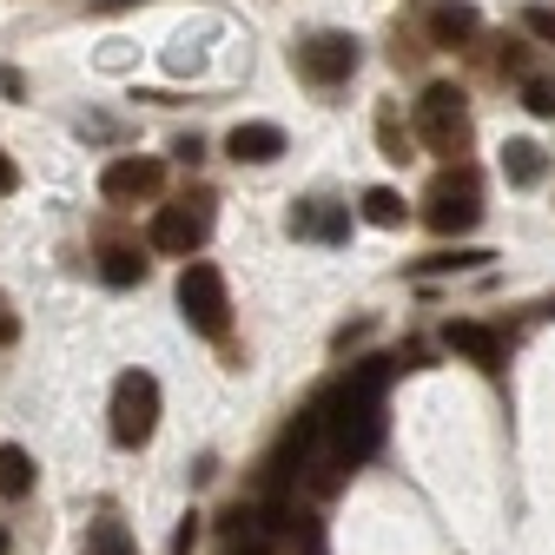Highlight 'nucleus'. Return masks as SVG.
<instances>
[{"instance_id": "13", "label": "nucleus", "mask_w": 555, "mask_h": 555, "mask_svg": "<svg viewBox=\"0 0 555 555\" xmlns=\"http://www.w3.org/2000/svg\"><path fill=\"white\" fill-rule=\"evenodd\" d=\"M482 27V14L469 8V0H443V8H430V40L437 47H456V40H469Z\"/></svg>"}, {"instance_id": "24", "label": "nucleus", "mask_w": 555, "mask_h": 555, "mask_svg": "<svg viewBox=\"0 0 555 555\" xmlns=\"http://www.w3.org/2000/svg\"><path fill=\"white\" fill-rule=\"evenodd\" d=\"M14 337H21V318H14L8 298H0V344H14Z\"/></svg>"}, {"instance_id": "16", "label": "nucleus", "mask_w": 555, "mask_h": 555, "mask_svg": "<svg viewBox=\"0 0 555 555\" xmlns=\"http://www.w3.org/2000/svg\"><path fill=\"white\" fill-rule=\"evenodd\" d=\"M27 490H34V456H27L21 443H0V496L21 503Z\"/></svg>"}, {"instance_id": "26", "label": "nucleus", "mask_w": 555, "mask_h": 555, "mask_svg": "<svg viewBox=\"0 0 555 555\" xmlns=\"http://www.w3.org/2000/svg\"><path fill=\"white\" fill-rule=\"evenodd\" d=\"M0 555H8V529H0Z\"/></svg>"}, {"instance_id": "10", "label": "nucleus", "mask_w": 555, "mask_h": 555, "mask_svg": "<svg viewBox=\"0 0 555 555\" xmlns=\"http://www.w3.org/2000/svg\"><path fill=\"white\" fill-rule=\"evenodd\" d=\"M225 153H232L238 166H271L278 153H285V126H271V119H245V126H232Z\"/></svg>"}, {"instance_id": "6", "label": "nucleus", "mask_w": 555, "mask_h": 555, "mask_svg": "<svg viewBox=\"0 0 555 555\" xmlns=\"http://www.w3.org/2000/svg\"><path fill=\"white\" fill-rule=\"evenodd\" d=\"M318 437H324V424H318V410H305L298 424L278 437V450H271V463H264V490H271V503H285V490L298 482V469L311 463V450H318Z\"/></svg>"}, {"instance_id": "15", "label": "nucleus", "mask_w": 555, "mask_h": 555, "mask_svg": "<svg viewBox=\"0 0 555 555\" xmlns=\"http://www.w3.org/2000/svg\"><path fill=\"white\" fill-rule=\"evenodd\" d=\"M100 278L126 292V285H139V278H146V258H139L126 238H106V245H100Z\"/></svg>"}, {"instance_id": "11", "label": "nucleus", "mask_w": 555, "mask_h": 555, "mask_svg": "<svg viewBox=\"0 0 555 555\" xmlns=\"http://www.w3.org/2000/svg\"><path fill=\"white\" fill-rule=\"evenodd\" d=\"M443 344H450L456 358L482 364V371H496V364H503V337H496L490 324H469V318H456V324H443Z\"/></svg>"}, {"instance_id": "8", "label": "nucleus", "mask_w": 555, "mask_h": 555, "mask_svg": "<svg viewBox=\"0 0 555 555\" xmlns=\"http://www.w3.org/2000/svg\"><path fill=\"white\" fill-rule=\"evenodd\" d=\"M298 74L311 87H337V80H351L358 74V40L351 34H311L298 47Z\"/></svg>"}, {"instance_id": "27", "label": "nucleus", "mask_w": 555, "mask_h": 555, "mask_svg": "<svg viewBox=\"0 0 555 555\" xmlns=\"http://www.w3.org/2000/svg\"><path fill=\"white\" fill-rule=\"evenodd\" d=\"M548 318H555V305H548Z\"/></svg>"}, {"instance_id": "18", "label": "nucleus", "mask_w": 555, "mask_h": 555, "mask_svg": "<svg viewBox=\"0 0 555 555\" xmlns=\"http://www.w3.org/2000/svg\"><path fill=\"white\" fill-rule=\"evenodd\" d=\"M87 555H132V535H126V522L100 516V522L87 529Z\"/></svg>"}, {"instance_id": "2", "label": "nucleus", "mask_w": 555, "mask_h": 555, "mask_svg": "<svg viewBox=\"0 0 555 555\" xmlns=\"http://www.w3.org/2000/svg\"><path fill=\"white\" fill-rule=\"evenodd\" d=\"M416 139H424L430 153H443V159H456V153L469 146V106H463V87H450V80L424 87V100H416Z\"/></svg>"}, {"instance_id": "12", "label": "nucleus", "mask_w": 555, "mask_h": 555, "mask_svg": "<svg viewBox=\"0 0 555 555\" xmlns=\"http://www.w3.org/2000/svg\"><path fill=\"white\" fill-rule=\"evenodd\" d=\"M292 232H311V238L337 245V238H351V212H344V205H298V212H292Z\"/></svg>"}, {"instance_id": "17", "label": "nucleus", "mask_w": 555, "mask_h": 555, "mask_svg": "<svg viewBox=\"0 0 555 555\" xmlns=\"http://www.w3.org/2000/svg\"><path fill=\"white\" fill-rule=\"evenodd\" d=\"M364 219H371L377 232H397V225H403V198H397L390 185H371V192H364Z\"/></svg>"}, {"instance_id": "21", "label": "nucleus", "mask_w": 555, "mask_h": 555, "mask_svg": "<svg viewBox=\"0 0 555 555\" xmlns=\"http://www.w3.org/2000/svg\"><path fill=\"white\" fill-rule=\"evenodd\" d=\"M522 21H529V34H535V40H555V8H529Z\"/></svg>"}, {"instance_id": "5", "label": "nucleus", "mask_w": 555, "mask_h": 555, "mask_svg": "<svg viewBox=\"0 0 555 555\" xmlns=\"http://www.w3.org/2000/svg\"><path fill=\"white\" fill-rule=\"evenodd\" d=\"M205 232H212V198H179V205H159L153 225H146V245L166 251V258H192L205 245Z\"/></svg>"}, {"instance_id": "23", "label": "nucleus", "mask_w": 555, "mask_h": 555, "mask_svg": "<svg viewBox=\"0 0 555 555\" xmlns=\"http://www.w3.org/2000/svg\"><path fill=\"white\" fill-rule=\"evenodd\" d=\"M377 132H384V159H397V166H403L410 153H403V139H397V126H390V119H377Z\"/></svg>"}, {"instance_id": "1", "label": "nucleus", "mask_w": 555, "mask_h": 555, "mask_svg": "<svg viewBox=\"0 0 555 555\" xmlns=\"http://www.w3.org/2000/svg\"><path fill=\"white\" fill-rule=\"evenodd\" d=\"M390 358H371L364 371H351L324 403H318V424H324V437H331V456H337V469H351V463H364L377 443H384V384H390Z\"/></svg>"}, {"instance_id": "22", "label": "nucleus", "mask_w": 555, "mask_h": 555, "mask_svg": "<svg viewBox=\"0 0 555 555\" xmlns=\"http://www.w3.org/2000/svg\"><path fill=\"white\" fill-rule=\"evenodd\" d=\"M192 542H198V516H179V529H172V555H192Z\"/></svg>"}, {"instance_id": "9", "label": "nucleus", "mask_w": 555, "mask_h": 555, "mask_svg": "<svg viewBox=\"0 0 555 555\" xmlns=\"http://www.w3.org/2000/svg\"><path fill=\"white\" fill-rule=\"evenodd\" d=\"M159 185H166V166H159V159H113V166L100 172V192L119 198V205L159 198Z\"/></svg>"}, {"instance_id": "25", "label": "nucleus", "mask_w": 555, "mask_h": 555, "mask_svg": "<svg viewBox=\"0 0 555 555\" xmlns=\"http://www.w3.org/2000/svg\"><path fill=\"white\" fill-rule=\"evenodd\" d=\"M14 185H21V166H14V159H8V153H0V198H8V192H14Z\"/></svg>"}, {"instance_id": "14", "label": "nucleus", "mask_w": 555, "mask_h": 555, "mask_svg": "<svg viewBox=\"0 0 555 555\" xmlns=\"http://www.w3.org/2000/svg\"><path fill=\"white\" fill-rule=\"evenodd\" d=\"M542 172H548V153L535 146V139H509L503 146V179L509 185H542Z\"/></svg>"}, {"instance_id": "7", "label": "nucleus", "mask_w": 555, "mask_h": 555, "mask_svg": "<svg viewBox=\"0 0 555 555\" xmlns=\"http://www.w3.org/2000/svg\"><path fill=\"white\" fill-rule=\"evenodd\" d=\"M476 198H482L476 172L456 166V172H443V179L430 185V212H424V219H430L437 232H469V225L482 219V205H476Z\"/></svg>"}, {"instance_id": "4", "label": "nucleus", "mask_w": 555, "mask_h": 555, "mask_svg": "<svg viewBox=\"0 0 555 555\" xmlns=\"http://www.w3.org/2000/svg\"><path fill=\"white\" fill-rule=\"evenodd\" d=\"M153 430H159V377L153 371H126L113 384V443L139 450V443H153Z\"/></svg>"}, {"instance_id": "20", "label": "nucleus", "mask_w": 555, "mask_h": 555, "mask_svg": "<svg viewBox=\"0 0 555 555\" xmlns=\"http://www.w3.org/2000/svg\"><path fill=\"white\" fill-rule=\"evenodd\" d=\"M522 106H529L535 119H555V74H535V80H522Z\"/></svg>"}, {"instance_id": "3", "label": "nucleus", "mask_w": 555, "mask_h": 555, "mask_svg": "<svg viewBox=\"0 0 555 555\" xmlns=\"http://www.w3.org/2000/svg\"><path fill=\"white\" fill-rule=\"evenodd\" d=\"M179 318H185L198 337H225V324H232V298H225L219 264L192 258V264L179 271Z\"/></svg>"}, {"instance_id": "19", "label": "nucleus", "mask_w": 555, "mask_h": 555, "mask_svg": "<svg viewBox=\"0 0 555 555\" xmlns=\"http://www.w3.org/2000/svg\"><path fill=\"white\" fill-rule=\"evenodd\" d=\"M496 251H482V245H469V251H437V258H424V264H416V271H424V278H437V271H482V264H490Z\"/></svg>"}]
</instances>
